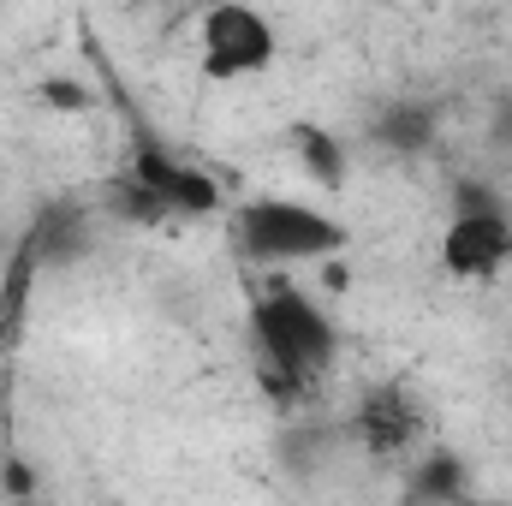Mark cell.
Masks as SVG:
<instances>
[{"label": "cell", "mask_w": 512, "mask_h": 506, "mask_svg": "<svg viewBox=\"0 0 512 506\" xmlns=\"http://www.w3.org/2000/svg\"><path fill=\"white\" fill-rule=\"evenodd\" d=\"M274 48H280V36H274L262 6H251V0H209V12L197 24V60H203L209 78H221V84L256 78V72L274 66Z\"/></svg>", "instance_id": "4"}, {"label": "cell", "mask_w": 512, "mask_h": 506, "mask_svg": "<svg viewBox=\"0 0 512 506\" xmlns=\"http://www.w3.org/2000/svg\"><path fill=\"white\" fill-rule=\"evenodd\" d=\"M495 137H501V143H512V102L501 108V126H495Z\"/></svg>", "instance_id": "10"}, {"label": "cell", "mask_w": 512, "mask_h": 506, "mask_svg": "<svg viewBox=\"0 0 512 506\" xmlns=\"http://www.w3.org/2000/svg\"><path fill=\"white\" fill-rule=\"evenodd\" d=\"M411 435H417V411L405 405V393L399 387H382V393H370L364 399V411H358V441L370 447V453H405L411 447Z\"/></svg>", "instance_id": "6"}, {"label": "cell", "mask_w": 512, "mask_h": 506, "mask_svg": "<svg viewBox=\"0 0 512 506\" xmlns=\"http://www.w3.org/2000/svg\"><path fill=\"white\" fill-rule=\"evenodd\" d=\"M512 262V209L483 179H453V215L441 233V268L453 280H495Z\"/></svg>", "instance_id": "3"}, {"label": "cell", "mask_w": 512, "mask_h": 506, "mask_svg": "<svg viewBox=\"0 0 512 506\" xmlns=\"http://www.w3.org/2000/svg\"><path fill=\"white\" fill-rule=\"evenodd\" d=\"M376 137H382L387 149H399V155H417V149L435 143V108H423V102H393V108L376 114Z\"/></svg>", "instance_id": "7"}, {"label": "cell", "mask_w": 512, "mask_h": 506, "mask_svg": "<svg viewBox=\"0 0 512 506\" xmlns=\"http://www.w3.org/2000/svg\"><path fill=\"white\" fill-rule=\"evenodd\" d=\"M251 334H256V352H262L268 376L286 381V387H304V381L328 376L334 358H340V328H334V316H328L316 298L292 292V286H274V292L256 304Z\"/></svg>", "instance_id": "1"}, {"label": "cell", "mask_w": 512, "mask_h": 506, "mask_svg": "<svg viewBox=\"0 0 512 506\" xmlns=\"http://www.w3.org/2000/svg\"><path fill=\"white\" fill-rule=\"evenodd\" d=\"M411 495H417V501H459V495H471L465 459H453V453H435V459H423V471L411 477Z\"/></svg>", "instance_id": "8"}, {"label": "cell", "mask_w": 512, "mask_h": 506, "mask_svg": "<svg viewBox=\"0 0 512 506\" xmlns=\"http://www.w3.org/2000/svg\"><path fill=\"white\" fill-rule=\"evenodd\" d=\"M304 149H310V161H316V179L334 185V179H340V149H334L322 131H304Z\"/></svg>", "instance_id": "9"}, {"label": "cell", "mask_w": 512, "mask_h": 506, "mask_svg": "<svg viewBox=\"0 0 512 506\" xmlns=\"http://www.w3.org/2000/svg\"><path fill=\"white\" fill-rule=\"evenodd\" d=\"M239 251L262 268L328 262L346 251V227L304 197H256L239 209Z\"/></svg>", "instance_id": "2"}, {"label": "cell", "mask_w": 512, "mask_h": 506, "mask_svg": "<svg viewBox=\"0 0 512 506\" xmlns=\"http://www.w3.org/2000/svg\"><path fill=\"white\" fill-rule=\"evenodd\" d=\"M131 179H143V185L161 197L167 215H215V209H221V191H215L209 173H197V167H185V161H167V155H155V149L137 161Z\"/></svg>", "instance_id": "5"}]
</instances>
